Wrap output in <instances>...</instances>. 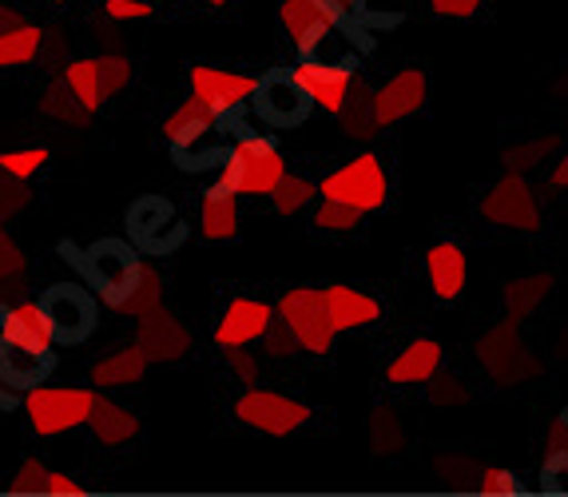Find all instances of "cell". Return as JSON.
<instances>
[{
  "label": "cell",
  "mask_w": 568,
  "mask_h": 497,
  "mask_svg": "<svg viewBox=\"0 0 568 497\" xmlns=\"http://www.w3.org/2000/svg\"><path fill=\"white\" fill-rule=\"evenodd\" d=\"M258 346H263V358H275V363H291L294 354H298V343H294L291 326L283 318H275V323L266 326V335L258 338Z\"/></svg>",
  "instance_id": "obj_38"
},
{
  "label": "cell",
  "mask_w": 568,
  "mask_h": 497,
  "mask_svg": "<svg viewBox=\"0 0 568 497\" xmlns=\"http://www.w3.org/2000/svg\"><path fill=\"white\" fill-rule=\"evenodd\" d=\"M426 100H429V77L422 68H402L386 84H378L369 92V108H374V120H378L382 132L409 120V115H417L426 108Z\"/></svg>",
  "instance_id": "obj_16"
},
{
  "label": "cell",
  "mask_w": 568,
  "mask_h": 497,
  "mask_svg": "<svg viewBox=\"0 0 568 497\" xmlns=\"http://www.w3.org/2000/svg\"><path fill=\"white\" fill-rule=\"evenodd\" d=\"M251 108H255L258 120H266L271 128H298L306 115L314 112L306 88L294 80L291 68H275V72L258 77Z\"/></svg>",
  "instance_id": "obj_14"
},
{
  "label": "cell",
  "mask_w": 568,
  "mask_h": 497,
  "mask_svg": "<svg viewBox=\"0 0 568 497\" xmlns=\"http://www.w3.org/2000/svg\"><path fill=\"white\" fill-rule=\"evenodd\" d=\"M60 251L77 258V267L84 271L88 287L100 295V303L112 306V311L132 295L135 278H140V271H143L140 251L123 240H100L84 251H72V247H60Z\"/></svg>",
  "instance_id": "obj_2"
},
{
  "label": "cell",
  "mask_w": 568,
  "mask_h": 497,
  "mask_svg": "<svg viewBox=\"0 0 568 497\" xmlns=\"http://www.w3.org/2000/svg\"><path fill=\"white\" fill-rule=\"evenodd\" d=\"M286 172H291V168H286V155L278 152V144L271 140V135L243 132L235 140V148L219 160V175L211 187H215V192H227V195L266 200V195L283 183Z\"/></svg>",
  "instance_id": "obj_1"
},
{
  "label": "cell",
  "mask_w": 568,
  "mask_h": 497,
  "mask_svg": "<svg viewBox=\"0 0 568 497\" xmlns=\"http://www.w3.org/2000/svg\"><path fill=\"white\" fill-rule=\"evenodd\" d=\"M44 478H48V466L40 458H24L17 466V474L9 478V489L12 494H40L44 489Z\"/></svg>",
  "instance_id": "obj_41"
},
{
  "label": "cell",
  "mask_w": 568,
  "mask_h": 497,
  "mask_svg": "<svg viewBox=\"0 0 568 497\" xmlns=\"http://www.w3.org/2000/svg\"><path fill=\"white\" fill-rule=\"evenodd\" d=\"M378 434H386V442L378 446V454H394V449L402 446L398 414H394V410H378V414H374V438H378Z\"/></svg>",
  "instance_id": "obj_47"
},
{
  "label": "cell",
  "mask_w": 568,
  "mask_h": 497,
  "mask_svg": "<svg viewBox=\"0 0 568 497\" xmlns=\"http://www.w3.org/2000/svg\"><path fill=\"white\" fill-rule=\"evenodd\" d=\"M275 303L255 295H239L227 303V311L219 315L215 323V346L219 351H231V346H251L266 335V326L275 323Z\"/></svg>",
  "instance_id": "obj_17"
},
{
  "label": "cell",
  "mask_w": 568,
  "mask_h": 497,
  "mask_svg": "<svg viewBox=\"0 0 568 497\" xmlns=\"http://www.w3.org/2000/svg\"><path fill=\"white\" fill-rule=\"evenodd\" d=\"M552 291V275H525V278H513L509 287H505V318L509 323L521 326L525 318L537 311Z\"/></svg>",
  "instance_id": "obj_31"
},
{
  "label": "cell",
  "mask_w": 568,
  "mask_h": 497,
  "mask_svg": "<svg viewBox=\"0 0 568 497\" xmlns=\"http://www.w3.org/2000/svg\"><path fill=\"white\" fill-rule=\"evenodd\" d=\"M291 72L306 88L311 104L323 108L326 115H338L346 108L351 88L362 80L358 64H351V60H326V57H298V64Z\"/></svg>",
  "instance_id": "obj_13"
},
{
  "label": "cell",
  "mask_w": 568,
  "mask_h": 497,
  "mask_svg": "<svg viewBox=\"0 0 568 497\" xmlns=\"http://www.w3.org/2000/svg\"><path fill=\"white\" fill-rule=\"evenodd\" d=\"M540 489H545V494H568V449L545 458V469H540Z\"/></svg>",
  "instance_id": "obj_44"
},
{
  "label": "cell",
  "mask_w": 568,
  "mask_h": 497,
  "mask_svg": "<svg viewBox=\"0 0 568 497\" xmlns=\"http://www.w3.org/2000/svg\"><path fill=\"white\" fill-rule=\"evenodd\" d=\"M40 494H84V486H80L77 478H68V474H52V469H48Z\"/></svg>",
  "instance_id": "obj_50"
},
{
  "label": "cell",
  "mask_w": 568,
  "mask_h": 497,
  "mask_svg": "<svg viewBox=\"0 0 568 497\" xmlns=\"http://www.w3.org/2000/svg\"><path fill=\"white\" fill-rule=\"evenodd\" d=\"M24 275V255H20L17 243L0 231V287H9V283H17V278Z\"/></svg>",
  "instance_id": "obj_46"
},
{
  "label": "cell",
  "mask_w": 568,
  "mask_h": 497,
  "mask_svg": "<svg viewBox=\"0 0 568 497\" xmlns=\"http://www.w3.org/2000/svg\"><path fill=\"white\" fill-rule=\"evenodd\" d=\"M17 24H24V17H20L17 4H0V32L17 29Z\"/></svg>",
  "instance_id": "obj_53"
},
{
  "label": "cell",
  "mask_w": 568,
  "mask_h": 497,
  "mask_svg": "<svg viewBox=\"0 0 568 497\" xmlns=\"http://www.w3.org/2000/svg\"><path fill=\"white\" fill-rule=\"evenodd\" d=\"M104 17L112 24H132V20H152L155 4L152 0H104Z\"/></svg>",
  "instance_id": "obj_42"
},
{
  "label": "cell",
  "mask_w": 568,
  "mask_h": 497,
  "mask_svg": "<svg viewBox=\"0 0 568 497\" xmlns=\"http://www.w3.org/2000/svg\"><path fill=\"white\" fill-rule=\"evenodd\" d=\"M95 68H100V88H104V100L120 97L123 88L132 84V60L123 52H100L95 57Z\"/></svg>",
  "instance_id": "obj_36"
},
{
  "label": "cell",
  "mask_w": 568,
  "mask_h": 497,
  "mask_svg": "<svg viewBox=\"0 0 568 497\" xmlns=\"http://www.w3.org/2000/svg\"><path fill=\"white\" fill-rule=\"evenodd\" d=\"M187 84H191V97L200 100V104H207L219 120H231V115H239L251 104L258 77H246V72H235V68L191 64Z\"/></svg>",
  "instance_id": "obj_12"
},
{
  "label": "cell",
  "mask_w": 568,
  "mask_h": 497,
  "mask_svg": "<svg viewBox=\"0 0 568 497\" xmlns=\"http://www.w3.org/2000/svg\"><path fill=\"white\" fill-rule=\"evenodd\" d=\"M426 278L434 287L437 303H457L465 291V278H469V258L457 243L442 240L426 251Z\"/></svg>",
  "instance_id": "obj_22"
},
{
  "label": "cell",
  "mask_w": 568,
  "mask_h": 497,
  "mask_svg": "<svg viewBox=\"0 0 568 497\" xmlns=\"http://www.w3.org/2000/svg\"><path fill=\"white\" fill-rule=\"evenodd\" d=\"M477 489L481 494H521V478L513 474V469H497V466H489V469H481L477 474Z\"/></svg>",
  "instance_id": "obj_45"
},
{
  "label": "cell",
  "mask_w": 568,
  "mask_h": 497,
  "mask_svg": "<svg viewBox=\"0 0 568 497\" xmlns=\"http://www.w3.org/2000/svg\"><path fill=\"white\" fill-rule=\"evenodd\" d=\"M318 195L323 200H338L346 207L362 211H382L389 203V172H386V160L374 152H358L351 155L346 163H338L334 172H326L318 180Z\"/></svg>",
  "instance_id": "obj_3"
},
{
  "label": "cell",
  "mask_w": 568,
  "mask_h": 497,
  "mask_svg": "<svg viewBox=\"0 0 568 497\" xmlns=\"http://www.w3.org/2000/svg\"><path fill=\"white\" fill-rule=\"evenodd\" d=\"M369 92H374V88H369L366 80H358V84L351 88V97H346V108L334 115L342 135H346V140H358V144H369V140L382 132L378 120H374V108H369Z\"/></svg>",
  "instance_id": "obj_28"
},
{
  "label": "cell",
  "mask_w": 568,
  "mask_h": 497,
  "mask_svg": "<svg viewBox=\"0 0 568 497\" xmlns=\"http://www.w3.org/2000/svg\"><path fill=\"white\" fill-rule=\"evenodd\" d=\"M60 80L68 84V92L88 108V112H100L104 108V88H100V68H95V57H77L60 64Z\"/></svg>",
  "instance_id": "obj_30"
},
{
  "label": "cell",
  "mask_w": 568,
  "mask_h": 497,
  "mask_svg": "<svg viewBox=\"0 0 568 497\" xmlns=\"http://www.w3.org/2000/svg\"><path fill=\"white\" fill-rule=\"evenodd\" d=\"M88 430H92V438L100 442V446H128V442L140 438V414L128 410L123 402L115 398H100L95 394V406L92 414H88Z\"/></svg>",
  "instance_id": "obj_23"
},
{
  "label": "cell",
  "mask_w": 568,
  "mask_h": 497,
  "mask_svg": "<svg viewBox=\"0 0 568 497\" xmlns=\"http://www.w3.org/2000/svg\"><path fill=\"white\" fill-rule=\"evenodd\" d=\"M95 406L92 386H32L24 390V414H29L32 434L40 438H60L80 426H88V414Z\"/></svg>",
  "instance_id": "obj_6"
},
{
  "label": "cell",
  "mask_w": 568,
  "mask_h": 497,
  "mask_svg": "<svg viewBox=\"0 0 568 497\" xmlns=\"http://www.w3.org/2000/svg\"><path fill=\"white\" fill-rule=\"evenodd\" d=\"M128 235L140 251L148 255H168L187 240V223L175 211V203L163 200V195H143L128 211Z\"/></svg>",
  "instance_id": "obj_10"
},
{
  "label": "cell",
  "mask_w": 568,
  "mask_h": 497,
  "mask_svg": "<svg viewBox=\"0 0 568 497\" xmlns=\"http://www.w3.org/2000/svg\"><path fill=\"white\" fill-rule=\"evenodd\" d=\"M426 386H429V402H434V406H462V402H469V390H465V383L457 374L437 371Z\"/></svg>",
  "instance_id": "obj_40"
},
{
  "label": "cell",
  "mask_w": 568,
  "mask_h": 497,
  "mask_svg": "<svg viewBox=\"0 0 568 497\" xmlns=\"http://www.w3.org/2000/svg\"><path fill=\"white\" fill-rule=\"evenodd\" d=\"M219 120L215 112H211L207 104H200L195 97H187L183 104H175L168 112V120H163V140L171 144V155L187 168V172H200L203 163H211V160H223L227 152H219L211 140H215V132H219Z\"/></svg>",
  "instance_id": "obj_4"
},
{
  "label": "cell",
  "mask_w": 568,
  "mask_h": 497,
  "mask_svg": "<svg viewBox=\"0 0 568 497\" xmlns=\"http://www.w3.org/2000/svg\"><path fill=\"white\" fill-rule=\"evenodd\" d=\"M278 20H283V32L291 37L298 57H323V49L334 40V32L358 37V44H366L358 24L351 17H342L331 0H283L278 4Z\"/></svg>",
  "instance_id": "obj_5"
},
{
  "label": "cell",
  "mask_w": 568,
  "mask_h": 497,
  "mask_svg": "<svg viewBox=\"0 0 568 497\" xmlns=\"http://www.w3.org/2000/svg\"><path fill=\"white\" fill-rule=\"evenodd\" d=\"M52 366H57L52 354L0 343V383L9 386V390H32V386H40L52 374Z\"/></svg>",
  "instance_id": "obj_24"
},
{
  "label": "cell",
  "mask_w": 568,
  "mask_h": 497,
  "mask_svg": "<svg viewBox=\"0 0 568 497\" xmlns=\"http://www.w3.org/2000/svg\"><path fill=\"white\" fill-rule=\"evenodd\" d=\"M477 358L485 363V371L497 378V383H521V378H532L540 371V363L529 354V346L521 343V331L517 323H497L489 335L477 343Z\"/></svg>",
  "instance_id": "obj_15"
},
{
  "label": "cell",
  "mask_w": 568,
  "mask_h": 497,
  "mask_svg": "<svg viewBox=\"0 0 568 497\" xmlns=\"http://www.w3.org/2000/svg\"><path fill=\"white\" fill-rule=\"evenodd\" d=\"M140 331H135V346L148 354V363H180L191 351V331L183 326L180 315H171L168 306H155L148 315L135 318Z\"/></svg>",
  "instance_id": "obj_18"
},
{
  "label": "cell",
  "mask_w": 568,
  "mask_h": 497,
  "mask_svg": "<svg viewBox=\"0 0 568 497\" xmlns=\"http://www.w3.org/2000/svg\"><path fill=\"white\" fill-rule=\"evenodd\" d=\"M311 418L314 410L303 398H291V394H278V390L246 386L235 398V422H243L246 430L266 434V438H286V434L303 430Z\"/></svg>",
  "instance_id": "obj_8"
},
{
  "label": "cell",
  "mask_w": 568,
  "mask_h": 497,
  "mask_svg": "<svg viewBox=\"0 0 568 497\" xmlns=\"http://www.w3.org/2000/svg\"><path fill=\"white\" fill-rule=\"evenodd\" d=\"M24 207H29V183L0 172V227L17 220Z\"/></svg>",
  "instance_id": "obj_39"
},
{
  "label": "cell",
  "mask_w": 568,
  "mask_h": 497,
  "mask_svg": "<svg viewBox=\"0 0 568 497\" xmlns=\"http://www.w3.org/2000/svg\"><path fill=\"white\" fill-rule=\"evenodd\" d=\"M481 220L509 231H540V200L521 172H505L481 200Z\"/></svg>",
  "instance_id": "obj_11"
},
{
  "label": "cell",
  "mask_w": 568,
  "mask_h": 497,
  "mask_svg": "<svg viewBox=\"0 0 568 497\" xmlns=\"http://www.w3.org/2000/svg\"><path fill=\"white\" fill-rule=\"evenodd\" d=\"M565 144L560 140V132H545V135H532V140H517V144H509L501 152V163H505V172H537V168H545V160H549L557 148Z\"/></svg>",
  "instance_id": "obj_32"
},
{
  "label": "cell",
  "mask_w": 568,
  "mask_h": 497,
  "mask_svg": "<svg viewBox=\"0 0 568 497\" xmlns=\"http://www.w3.org/2000/svg\"><path fill=\"white\" fill-rule=\"evenodd\" d=\"M200 235L211 243H227L239 235V195L207 187L200 203Z\"/></svg>",
  "instance_id": "obj_26"
},
{
  "label": "cell",
  "mask_w": 568,
  "mask_h": 497,
  "mask_svg": "<svg viewBox=\"0 0 568 497\" xmlns=\"http://www.w3.org/2000/svg\"><path fill=\"white\" fill-rule=\"evenodd\" d=\"M311 223H314V231H326V235H351V231H358L362 211L346 207V203H338V200H323V203H314Z\"/></svg>",
  "instance_id": "obj_35"
},
{
  "label": "cell",
  "mask_w": 568,
  "mask_h": 497,
  "mask_svg": "<svg viewBox=\"0 0 568 497\" xmlns=\"http://www.w3.org/2000/svg\"><path fill=\"white\" fill-rule=\"evenodd\" d=\"M12 406V394L9 390H0V410H9Z\"/></svg>",
  "instance_id": "obj_54"
},
{
  "label": "cell",
  "mask_w": 568,
  "mask_h": 497,
  "mask_svg": "<svg viewBox=\"0 0 568 497\" xmlns=\"http://www.w3.org/2000/svg\"><path fill=\"white\" fill-rule=\"evenodd\" d=\"M203 4H215V9H219V4H227V0H203Z\"/></svg>",
  "instance_id": "obj_55"
},
{
  "label": "cell",
  "mask_w": 568,
  "mask_h": 497,
  "mask_svg": "<svg viewBox=\"0 0 568 497\" xmlns=\"http://www.w3.org/2000/svg\"><path fill=\"white\" fill-rule=\"evenodd\" d=\"M331 4L342 12V17H351L354 24H358V17L366 12V0H331Z\"/></svg>",
  "instance_id": "obj_52"
},
{
  "label": "cell",
  "mask_w": 568,
  "mask_h": 497,
  "mask_svg": "<svg viewBox=\"0 0 568 497\" xmlns=\"http://www.w3.org/2000/svg\"><path fill=\"white\" fill-rule=\"evenodd\" d=\"M442 343L437 338H414V343L402 346L386 366V383L389 386H426L437 371H442Z\"/></svg>",
  "instance_id": "obj_20"
},
{
  "label": "cell",
  "mask_w": 568,
  "mask_h": 497,
  "mask_svg": "<svg viewBox=\"0 0 568 497\" xmlns=\"http://www.w3.org/2000/svg\"><path fill=\"white\" fill-rule=\"evenodd\" d=\"M0 343L52 354V326H48L44 311H40V298L0 303Z\"/></svg>",
  "instance_id": "obj_19"
},
{
  "label": "cell",
  "mask_w": 568,
  "mask_h": 497,
  "mask_svg": "<svg viewBox=\"0 0 568 497\" xmlns=\"http://www.w3.org/2000/svg\"><path fill=\"white\" fill-rule=\"evenodd\" d=\"M163 291H168V278H163V271L152 267V263H143V271H140V278H135L132 295L123 298L115 311H120V315L140 318V315H148V311H155V306L163 303Z\"/></svg>",
  "instance_id": "obj_34"
},
{
  "label": "cell",
  "mask_w": 568,
  "mask_h": 497,
  "mask_svg": "<svg viewBox=\"0 0 568 497\" xmlns=\"http://www.w3.org/2000/svg\"><path fill=\"white\" fill-rule=\"evenodd\" d=\"M148 354L140 346H120V351L104 354L100 363H92L88 378H92L95 390H115V386H132L140 383L143 374H148Z\"/></svg>",
  "instance_id": "obj_25"
},
{
  "label": "cell",
  "mask_w": 568,
  "mask_h": 497,
  "mask_svg": "<svg viewBox=\"0 0 568 497\" xmlns=\"http://www.w3.org/2000/svg\"><path fill=\"white\" fill-rule=\"evenodd\" d=\"M227 371L235 383L243 386H258V374H263V366H258V354H251L246 346H231L227 351Z\"/></svg>",
  "instance_id": "obj_43"
},
{
  "label": "cell",
  "mask_w": 568,
  "mask_h": 497,
  "mask_svg": "<svg viewBox=\"0 0 568 497\" xmlns=\"http://www.w3.org/2000/svg\"><path fill=\"white\" fill-rule=\"evenodd\" d=\"M323 303H326V315H331L334 331H362V326L378 323L382 318V303L366 291L351 287V283H331L323 287Z\"/></svg>",
  "instance_id": "obj_21"
},
{
  "label": "cell",
  "mask_w": 568,
  "mask_h": 497,
  "mask_svg": "<svg viewBox=\"0 0 568 497\" xmlns=\"http://www.w3.org/2000/svg\"><path fill=\"white\" fill-rule=\"evenodd\" d=\"M549 187H552V192H568V148L557 155V163L549 168Z\"/></svg>",
  "instance_id": "obj_51"
},
{
  "label": "cell",
  "mask_w": 568,
  "mask_h": 497,
  "mask_svg": "<svg viewBox=\"0 0 568 497\" xmlns=\"http://www.w3.org/2000/svg\"><path fill=\"white\" fill-rule=\"evenodd\" d=\"M429 9L446 20H469L485 9V0H429Z\"/></svg>",
  "instance_id": "obj_48"
},
{
  "label": "cell",
  "mask_w": 568,
  "mask_h": 497,
  "mask_svg": "<svg viewBox=\"0 0 568 497\" xmlns=\"http://www.w3.org/2000/svg\"><path fill=\"white\" fill-rule=\"evenodd\" d=\"M52 152L48 148H24V152H0V172L12 175V180H24L29 183L37 172H44Z\"/></svg>",
  "instance_id": "obj_37"
},
{
  "label": "cell",
  "mask_w": 568,
  "mask_h": 497,
  "mask_svg": "<svg viewBox=\"0 0 568 497\" xmlns=\"http://www.w3.org/2000/svg\"><path fill=\"white\" fill-rule=\"evenodd\" d=\"M275 315L291 326V335H294V343H298V351L326 358V354L334 351V343H338V331H334L331 315H326L323 287H291V291H283V295H278V303H275Z\"/></svg>",
  "instance_id": "obj_7"
},
{
  "label": "cell",
  "mask_w": 568,
  "mask_h": 497,
  "mask_svg": "<svg viewBox=\"0 0 568 497\" xmlns=\"http://www.w3.org/2000/svg\"><path fill=\"white\" fill-rule=\"evenodd\" d=\"M560 449H568V410L545 430V454H560Z\"/></svg>",
  "instance_id": "obj_49"
},
{
  "label": "cell",
  "mask_w": 568,
  "mask_h": 497,
  "mask_svg": "<svg viewBox=\"0 0 568 497\" xmlns=\"http://www.w3.org/2000/svg\"><path fill=\"white\" fill-rule=\"evenodd\" d=\"M40 311H44L48 326H52V343L77 346L95 331V295L80 283H52L40 295Z\"/></svg>",
  "instance_id": "obj_9"
},
{
  "label": "cell",
  "mask_w": 568,
  "mask_h": 497,
  "mask_svg": "<svg viewBox=\"0 0 568 497\" xmlns=\"http://www.w3.org/2000/svg\"><path fill=\"white\" fill-rule=\"evenodd\" d=\"M52 4H64V0H52Z\"/></svg>",
  "instance_id": "obj_56"
},
{
  "label": "cell",
  "mask_w": 568,
  "mask_h": 497,
  "mask_svg": "<svg viewBox=\"0 0 568 497\" xmlns=\"http://www.w3.org/2000/svg\"><path fill=\"white\" fill-rule=\"evenodd\" d=\"M37 112L60 128H88V120H92V112L68 92V84L60 77L52 80V84H44V92H40V100H37Z\"/></svg>",
  "instance_id": "obj_29"
},
{
  "label": "cell",
  "mask_w": 568,
  "mask_h": 497,
  "mask_svg": "<svg viewBox=\"0 0 568 497\" xmlns=\"http://www.w3.org/2000/svg\"><path fill=\"white\" fill-rule=\"evenodd\" d=\"M271 200V207H275V215H283V220H291V215H303L306 207H311L314 200H318V183L306 180V175H294L286 172L283 183H278L275 192L266 195Z\"/></svg>",
  "instance_id": "obj_33"
},
{
  "label": "cell",
  "mask_w": 568,
  "mask_h": 497,
  "mask_svg": "<svg viewBox=\"0 0 568 497\" xmlns=\"http://www.w3.org/2000/svg\"><path fill=\"white\" fill-rule=\"evenodd\" d=\"M44 40H48V29L29 24V20L9 32H0V72L37 64V60L44 57Z\"/></svg>",
  "instance_id": "obj_27"
}]
</instances>
